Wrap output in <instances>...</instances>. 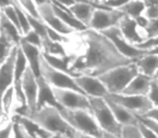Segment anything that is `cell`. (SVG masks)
Returning a JSON list of instances; mask_svg holds the SVG:
<instances>
[{"mask_svg": "<svg viewBox=\"0 0 158 138\" xmlns=\"http://www.w3.org/2000/svg\"><path fill=\"white\" fill-rule=\"evenodd\" d=\"M78 34L84 43V53L77 56L70 55V69L76 77L80 75L99 77L116 67L133 63L100 31L88 28Z\"/></svg>", "mask_w": 158, "mask_h": 138, "instance_id": "6da1fadb", "label": "cell"}, {"mask_svg": "<svg viewBox=\"0 0 158 138\" xmlns=\"http://www.w3.org/2000/svg\"><path fill=\"white\" fill-rule=\"evenodd\" d=\"M27 118L31 119L34 122L52 135L70 138H77L78 135V132L64 119L59 108L53 106H44Z\"/></svg>", "mask_w": 158, "mask_h": 138, "instance_id": "7a4b0ae2", "label": "cell"}, {"mask_svg": "<svg viewBox=\"0 0 158 138\" xmlns=\"http://www.w3.org/2000/svg\"><path fill=\"white\" fill-rule=\"evenodd\" d=\"M140 73L135 61L119 66L99 76L110 94H121L129 83Z\"/></svg>", "mask_w": 158, "mask_h": 138, "instance_id": "3957f363", "label": "cell"}, {"mask_svg": "<svg viewBox=\"0 0 158 138\" xmlns=\"http://www.w3.org/2000/svg\"><path fill=\"white\" fill-rule=\"evenodd\" d=\"M60 111L64 119L78 133L94 136L97 138H102L104 131L98 123L92 111L84 109H64V108L60 109Z\"/></svg>", "mask_w": 158, "mask_h": 138, "instance_id": "277c9868", "label": "cell"}, {"mask_svg": "<svg viewBox=\"0 0 158 138\" xmlns=\"http://www.w3.org/2000/svg\"><path fill=\"white\" fill-rule=\"evenodd\" d=\"M91 110L102 129L123 138V126L117 121L104 97H89Z\"/></svg>", "mask_w": 158, "mask_h": 138, "instance_id": "5b68a950", "label": "cell"}, {"mask_svg": "<svg viewBox=\"0 0 158 138\" xmlns=\"http://www.w3.org/2000/svg\"><path fill=\"white\" fill-rule=\"evenodd\" d=\"M40 70H41V76L52 88L67 89V90H74V91H78L80 93H84L81 89L78 86V84L76 83V81H75V77L67 75V73H63V71L57 70L54 67H52L44 59V55L41 56Z\"/></svg>", "mask_w": 158, "mask_h": 138, "instance_id": "8992f818", "label": "cell"}, {"mask_svg": "<svg viewBox=\"0 0 158 138\" xmlns=\"http://www.w3.org/2000/svg\"><path fill=\"white\" fill-rule=\"evenodd\" d=\"M101 33L103 34L105 37H107L108 39L115 44L117 50H118L123 56L131 59V61H138L139 58H141L142 56L147 54V50H141V49L136 48L134 44L130 43V42L123 37L119 26L110 27V28L101 31Z\"/></svg>", "mask_w": 158, "mask_h": 138, "instance_id": "52a82bcc", "label": "cell"}, {"mask_svg": "<svg viewBox=\"0 0 158 138\" xmlns=\"http://www.w3.org/2000/svg\"><path fill=\"white\" fill-rule=\"evenodd\" d=\"M125 14L118 9L106 8L103 6H97L89 28L97 31H103L110 27L118 26Z\"/></svg>", "mask_w": 158, "mask_h": 138, "instance_id": "ba28073f", "label": "cell"}, {"mask_svg": "<svg viewBox=\"0 0 158 138\" xmlns=\"http://www.w3.org/2000/svg\"><path fill=\"white\" fill-rule=\"evenodd\" d=\"M55 98L61 106V109H84L91 110V104L89 97L84 93L78 91L67 90V89H56L53 88Z\"/></svg>", "mask_w": 158, "mask_h": 138, "instance_id": "9c48e42d", "label": "cell"}, {"mask_svg": "<svg viewBox=\"0 0 158 138\" xmlns=\"http://www.w3.org/2000/svg\"><path fill=\"white\" fill-rule=\"evenodd\" d=\"M110 98L121 104L138 116H145L154 109L152 101L147 95H126V94H108Z\"/></svg>", "mask_w": 158, "mask_h": 138, "instance_id": "30bf717a", "label": "cell"}, {"mask_svg": "<svg viewBox=\"0 0 158 138\" xmlns=\"http://www.w3.org/2000/svg\"><path fill=\"white\" fill-rule=\"evenodd\" d=\"M23 91L26 96L28 113L24 116H29L38 109V80L31 68H27L22 78Z\"/></svg>", "mask_w": 158, "mask_h": 138, "instance_id": "8fae6325", "label": "cell"}, {"mask_svg": "<svg viewBox=\"0 0 158 138\" xmlns=\"http://www.w3.org/2000/svg\"><path fill=\"white\" fill-rule=\"evenodd\" d=\"M38 9H39L40 18L46 23L48 27L59 31L60 34H62L64 36H69L76 33L74 29L70 28L68 25H66L56 15V13L54 12V9H53V2H48L42 6H39Z\"/></svg>", "mask_w": 158, "mask_h": 138, "instance_id": "7c38bea8", "label": "cell"}, {"mask_svg": "<svg viewBox=\"0 0 158 138\" xmlns=\"http://www.w3.org/2000/svg\"><path fill=\"white\" fill-rule=\"evenodd\" d=\"M75 81L88 97H105L110 94L99 77L80 75L79 77L75 78Z\"/></svg>", "mask_w": 158, "mask_h": 138, "instance_id": "4fadbf2b", "label": "cell"}, {"mask_svg": "<svg viewBox=\"0 0 158 138\" xmlns=\"http://www.w3.org/2000/svg\"><path fill=\"white\" fill-rule=\"evenodd\" d=\"M18 48L19 46H16L11 52V54L5 61H1V67H0V89H1V94L5 93L8 89L13 86L14 84Z\"/></svg>", "mask_w": 158, "mask_h": 138, "instance_id": "5bb4252c", "label": "cell"}, {"mask_svg": "<svg viewBox=\"0 0 158 138\" xmlns=\"http://www.w3.org/2000/svg\"><path fill=\"white\" fill-rule=\"evenodd\" d=\"M119 28H120L121 33H123V37L130 42V43L136 44L141 43L144 40H146V35L145 31L139 27L138 23L134 18H129V16L125 15L123 20L119 23Z\"/></svg>", "mask_w": 158, "mask_h": 138, "instance_id": "9a60e30c", "label": "cell"}, {"mask_svg": "<svg viewBox=\"0 0 158 138\" xmlns=\"http://www.w3.org/2000/svg\"><path fill=\"white\" fill-rule=\"evenodd\" d=\"M104 98L107 101L110 108L112 109L115 118L117 119V121H118L123 126H129V125H134V126H136V125H138L139 120H138V118H136L135 113H133L131 110L126 108L125 106H123L121 104L113 101V99L110 98L108 96H105Z\"/></svg>", "mask_w": 158, "mask_h": 138, "instance_id": "2e32d148", "label": "cell"}, {"mask_svg": "<svg viewBox=\"0 0 158 138\" xmlns=\"http://www.w3.org/2000/svg\"><path fill=\"white\" fill-rule=\"evenodd\" d=\"M20 49L23 51L24 55L26 56L28 61V65L33 73L37 78L41 77V70H40V64H41V56H42V50L35 45L25 42L24 40H21Z\"/></svg>", "mask_w": 158, "mask_h": 138, "instance_id": "e0dca14e", "label": "cell"}, {"mask_svg": "<svg viewBox=\"0 0 158 138\" xmlns=\"http://www.w3.org/2000/svg\"><path fill=\"white\" fill-rule=\"evenodd\" d=\"M37 80H38V109L47 105L53 106V107H56L59 109H61V106H60V104L57 103L56 98H55L52 86L44 80V78L42 76L37 78Z\"/></svg>", "mask_w": 158, "mask_h": 138, "instance_id": "ac0fdd59", "label": "cell"}, {"mask_svg": "<svg viewBox=\"0 0 158 138\" xmlns=\"http://www.w3.org/2000/svg\"><path fill=\"white\" fill-rule=\"evenodd\" d=\"M97 9V5H93L87 1H78L74 6L68 8L69 12L78 18L82 24H85L89 28L91 20H92L93 13Z\"/></svg>", "mask_w": 158, "mask_h": 138, "instance_id": "d6986e66", "label": "cell"}, {"mask_svg": "<svg viewBox=\"0 0 158 138\" xmlns=\"http://www.w3.org/2000/svg\"><path fill=\"white\" fill-rule=\"evenodd\" d=\"M153 78L145 76L143 73H139L133 80L129 83V85L125 89L121 94L126 95H147L151 89V83Z\"/></svg>", "mask_w": 158, "mask_h": 138, "instance_id": "ffe728a7", "label": "cell"}, {"mask_svg": "<svg viewBox=\"0 0 158 138\" xmlns=\"http://www.w3.org/2000/svg\"><path fill=\"white\" fill-rule=\"evenodd\" d=\"M53 9H54V12L56 13V15L59 16L66 25H68L70 28L74 29L76 33H82V31L88 29V27L85 24H82L76 16L73 15L68 9L59 7V6L54 5V3H53Z\"/></svg>", "mask_w": 158, "mask_h": 138, "instance_id": "44dd1931", "label": "cell"}, {"mask_svg": "<svg viewBox=\"0 0 158 138\" xmlns=\"http://www.w3.org/2000/svg\"><path fill=\"white\" fill-rule=\"evenodd\" d=\"M12 120L21 123V124L25 127V129H26L31 135H33L35 138H52L53 136H54L51 133H49L48 131L44 129L40 125H38L37 123H35L31 119L27 118V116H14L13 118H12Z\"/></svg>", "mask_w": 158, "mask_h": 138, "instance_id": "7402d4cb", "label": "cell"}, {"mask_svg": "<svg viewBox=\"0 0 158 138\" xmlns=\"http://www.w3.org/2000/svg\"><path fill=\"white\" fill-rule=\"evenodd\" d=\"M138 65L140 73L153 78L155 73L158 71V55L147 54L135 61Z\"/></svg>", "mask_w": 158, "mask_h": 138, "instance_id": "603a6c76", "label": "cell"}, {"mask_svg": "<svg viewBox=\"0 0 158 138\" xmlns=\"http://www.w3.org/2000/svg\"><path fill=\"white\" fill-rule=\"evenodd\" d=\"M0 29L1 33L6 34L16 45H20L21 40H22L23 34L20 31V29L11 22L9 21L2 13H1V18H0Z\"/></svg>", "mask_w": 158, "mask_h": 138, "instance_id": "cb8c5ba5", "label": "cell"}, {"mask_svg": "<svg viewBox=\"0 0 158 138\" xmlns=\"http://www.w3.org/2000/svg\"><path fill=\"white\" fill-rule=\"evenodd\" d=\"M145 9H146V5H145L144 0H133V1H130L127 5L120 7L118 10H120L125 15L129 16V18H136L144 14Z\"/></svg>", "mask_w": 158, "mask_h": 138, "instance_id": "d4e9b609", "label": "cell"}, {"mask_svg": "<svg viewBox=\"0 0 158 138\" xmlns=\"http://www.w3.org/2000/svg\"><path fill=\"white\" fill-rule=\"evenodd\" d=\"M0 34H1V37H0V43H1V56H0V61H3L18 45L6 34L1 33V31H0Z\"/></svg>", "mask_w": 158, "mask_h": 138, "instance_id": "484cf974", "label": "cell"}, {"mask_svg": "<svg viewBox=\"0 0 158 138\" xmlns=\"http://www.w3.org/2000/svg\"><path fill=\"white\" fill-rule=\"evenodd\" d=\"M16 2L26 11V13L28 14V15L33 16V18H35L41 20L38 6L36 5V2L34 0H16Z\"/></svg>", "mask_w": 158, "mask_h": 138, "instance_id": "4316f807", "label": "cell"}, {"mask_svg": "<svg viewBox=\"0 0 158 138\" xmlns=\"http://www.w3.org/2000/svg\"><path fill=\"white\" fill-rule=\"evenodd\" d=\"M1 13L6 16L9 21H11L19 29L20 31L23 34L22 28H21V24H20V20H19V15H18V12H16V9L14 7V5L12 6H8V7L5 8H1Z\"/></svg>", "mask_w": 158, "mask_h": 138, "instance_id": "83f0119b", "label": "cell"}, {"mask_svg": "<svg viewBox=\"0 0 158 138\" xmlns=\"http://www.w3.org/2000/svg\"><path fill=\"white\" fill-rule=\"evenodd\" d=\"M22 40H24V41L27 42V43L31 44V45H35L42 50V39H41V37H40L39 34L36 33L34 29H31L29 33H27L26 35L23 36Z\"/></svg>", "mask_w": 158, "mask_h": 138, "instance_id": "f1b7e54d", "label": "cell"}, {"mask_svg": "<svg viewBox=\"0 0 158 138\" xmlns=\"http://www.w3.org/2000/svg\"><path fill=\"white\" fill-rule=\"evenodd\" d=\"M0 138H14V121L9 120L1 123Z\"/></svg>", "mask_w": 158, "mask_h": 138, "instance_id": "f546056e", "label": "cell"}, {"mask_svg": "<svg viewBox=\"0 0 158 138\" xmlns=\"http://www.w3.org/2000/svg\"><path fill=\"white\" fill-rule=\"evenodd\" d=\"M136 126H138L139 131H140V133L143 138H158V136H157V134L155 133V131L152 129L149 126H147V125L145 124V123H143L142 121L139 120Z\"/></svg>", "mask_w": 158, "mask_h": 138, "instance_id": "4dcf8cb0", "label": "cell"}, {"mask_svg": "<svg viewBox=\"0 0 158 138\" xmlns=\"http://www.w3.org/2000/svg\"><path fill=\"white\" fill-rule=\"evenodd\" d=\"M147 96H148L149 101L153 104L154 108H158V83L155 80H152L151 89H149Z\"/></svg>", "mask_w": 158, "mask_h": 138, "instance_id": "1f68e13d", "label": "cell"}, {"mask_svg": "<svg viewBox=\"0 0 158 138\" xmlns=\"http://www.w3.org/2000/svg\"><path fill=\"white\" fill-rule=\"evenodd\" d=\"M48 34H49L50 39L54 42H59V43H62V44L68 43V42H69V38H68V36L62 35V34H60L59 31L54 30V29L50 28V27H48Z\"/></svg>", "mask_w": 158, "mask_h": 138, "instance_id": "d6a6232c", "label": "cell"}, {"mask_svg": "<svg viewBox=\"0 0 158 138\" xmlns=\"http://www.w3.org/2000/svg\"><path fill=\"white\" fill-rule=\"evenodd\" d=\"M123 138H143L139 131L138 126L129 125V126H123Z\"/></svg>", "mask_w": 158, "mask_h": 138, "instance_id": "836d02e7", "label": "cell"}, {"mask_svg": "<svg viewBox=\"0 0 158 138\" xmlns=\"http://www.w3.org/2000/svg\"><path fill=\"white\" fill-rule=\"evenodd\" d=\"M14 138H35V137L33 135H31L21 123L14 121Z\"/></svg>", "mask_w": 158, "mask_h": 138, "instance_id": "e575fe53", "label": "cell"}, {"mask_svg": "<svg viewBox=\"0 0 158 138\" xmlns=\"http://www.w3.org/2000/svg\"><path fill=\"white\" fill-rule=\"evenodd\" d=\"M145 35H146V39L149 38H154L158 36V18L157 20L149 21L148 25L145 28Z\"/></svg>", "mask_w": 158, "mask_h": 138, "instance_id": "d590c367", "label": "cell"}, {"mask_svg": "<svg viewBox=\"0 0 158 138\" xmlns=\"http://www.w3.org/2000/svg\"><path fill=\"white\" fill-rule=\"evenodd\" d=\"M136 48L141 49V50H152L154 48H157L158 46V36L154 38H149V39L144 40L141 43L136 44Z\"/></svg>", "mask_w": 158, "mask_h": 138, "instance_id": "8d00e7d4", "label": "cell"}, {"mask_svg": "<svg viewBox=\"0 0 158 138\" xmlns=\"http://www.w3.org/2000/svg\"><path fill=\"white\" fill-rule=\"evenodd\" d=\"M136 118H138L140 121H142L143 123H145V124H146L147 126L151 127L152 129H154V131H155V133L157 134V136H158V121L153 120V119L148 118V116H138V114H136Z\"/></svg>", "mask_w": 158, "mask_h": 138, "instance_id": "74e56055", "label": "cell"}, {"mask_svg": "<svg viewBox=\"0 0 158 138\" xmlns=\"http://www.w3.org/2000/svg\"><path fill=\"white\" fill-rule=\"evenodd\" d=\"M143 15L149 21L157 20L158 18V6H151V7H146Z\"/></svg>", "mask_w": 158, "mask_h": 138, "instance_id": "f35d334b", "label": "cell"}, {"mask_svg": "<svg viewBox=\"0 0 158 138\" xmlns=\"http://www.w3.org/2000/svg\"><path fill=\"white\" fill-rule=\"evenodd\" d=\"M54 5L59 6V7H62V8H70L72 6H74L76 2H78V0H51Z\"/></svg>", "mask_w": 158, "mask_h": 138, "instance_id": "ab89813d", "label": "cell"}, {"mask_svg": "<svg viewBox=\"0 0 158 138\" xmlns=\"http://www.w3.org/2000/svg\"><path fill=\"white\" fill-rule=\"evenodd\" d=\"M146 7H151V6H158V0H144Z\"/></svg>", "mask_w": 158, "mask_h": 138, "instance_id": "60d3db41", "label": "cell"}, {"mask_svg": "<svg viewBox=\"0 0 158 138\" xmlns=\"http://www.w3.org/2000/svg\"><path fill=\"white\" fill-rule=\"evenodd\" d=\"M0 2H1V8H5L13 5V0H1Z\"/></svg>", "mask_w": 158, "mask_h": 138, "instance_id": "b9f144b4", "label": "cell"}, {"mask_svg": "<svg viewBox=\"0 0 158 138\" xmlns=\"http://www.w3.org/2000/svg\"><path fill=\"white\" fill-rule=\"evenodd\" d=\"M102 138H120V137H118V136H116V135H113V134H110V133H108V132L104 131Z\"/></svg>", "mask_w": 158, "mask_h": 138, "instance_id": "7bdbcfd3", "label": "cell"}, {"mask_svg": "<svg viewBox=\"0 0 158 138\" xmlns=\"http://www.w3.org/2000/svg\"><path fill=\"white\" fill-rule=\"evenodd\" d=\"M36 2V5L39 7V6H42V5H44V3H48V2H52L51 0H34Z\"/></svg>", "mask_w": 158, "mask_h": 138, "instance_id": "ee69618b", "label": "cell"}, {"mask_svg": "<svg viewBox=\"0 0 158 138\" xmlns=\"http://www.w3.org/2000/svg\"><path fill=\"white\" fill-rule=\"evenodd\" d=\"M77 138H97V137H94V136L87 135V134L78 133V135H77Z\"/></svg>", "mask_w": 158, "mask_h": 138, "instance_id": "f6af8a7d", "label": "cell"}, {"mask_svg": "<svg viewBox=\"0 0 158 138\" xmlns=\"http://www.w3.org/2000/svg\"><path fill=\"white\" fill-rule=\"evenodd\" d=\"M153 80H155V81L158 83V71L155 73V76H154V77H153Z\"/></svg>", "mask_w": 158, "mask_h": 138, "instance_id": "bcb514c9", "label": "cell"}, {"mask_svg": "<svg viewBox=\"0 0 158 138\" xmlns=\"http://www.w3.org/2000/svg\"><path fill=\"white\" fill-rule=\"evenodd\" d=\"M104 1H106V0H97V6L101 5V3L104 2Z\"/></svg>", "mask_w": 158, "mask_h": 138, "instance_id": "7dc6e473", "label": "cell"}, {"mask_svg": "<svg viewBox=\"0 0 158 138\" xmlns=\"http://www.w3.org/2000/svg\"><path fill=\"white\" fill-rule=\"evenodd\" d=\"M87 1H89V2L93 3V5H97V0H87Z\"/></svg>", "mask_w": 158, "mask_h": 138, "instance_id": "c3c4849f", "label": "cell"}, {"mask_svg": "<svg viewBox=\"0 0 158 138\" xmlns=\"http://www.w3.org/2000/svg\"><path fill=\"white\" fill-rule=\"evenodd\" d=\"M52 138H61V136H60V135H54Z\"/></svg>", "mask_w": 158, "mask_h": 138, "instance_id": "681fc988", "label": "cell"}, {"mask_svg": "<svg viewBox=\"0 0 158 138\" xmlns=\"http://www.w3.org/2000/svg\"><path fill=\"white\" fill-rule=\"evenodd\" d=\"M61 138H70V137H63V136H61Z\"/></svg>", "mask_w": 158, "mask_h": 138, "instance_id": "f907efd6", "label": "cell"}]
</instances>
